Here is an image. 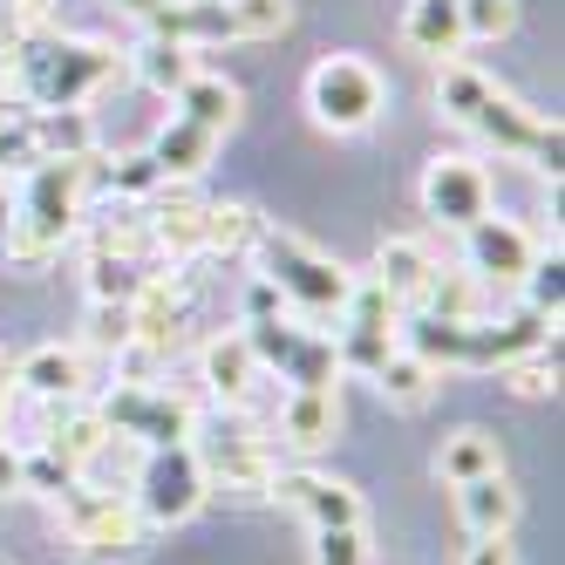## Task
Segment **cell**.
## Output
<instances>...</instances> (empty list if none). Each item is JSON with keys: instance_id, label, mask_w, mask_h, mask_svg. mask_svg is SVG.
<instances>
[{"instance_id": "obj_1", "label": "cell", "mask_w": 565, "mask_h": 565, "mask_svg": "<svg viewBox=\"0 0 565 565\" xmlns=\"http://www.w3.org/2000/svg\"><path fill=\"white\" fill-rule=\"evenodd\" d=\"M116 75H124V55L83 42V34H28V42L0 49V96L21 109H89Z\"/></svg>"}, {"instance_id": "obj_2", "label": "cell", "mask_w": 565, "mask_h": 565, "mask_svg": "<svg viewBox=\"0 0 565 565\" xmlns=\"http://www.w3.org/2000/svg\"><path fill=\"white\" fill-rule=\"evenodd\" d=\"M96 178V157H42L14 178V218H8V246L14 259H55L75 225H83V198Z\"/></svg>"}, {"instance_id": "obj_3", "label": "cell", "mask_w": 565, "mask_h": 565, "mask_svg": "<svg viewBox=\"0 0 565 565\" xmlns=\"http://www.w3.org/2000/svg\"><path fill=\"white\" fill-rule=\"evenodd\" d=\"M253 273L266 279L279 300H287V313L313 320V328H320V320H334L341 300H348V287H354V273L341 259H328L313 238L279 232V225H259V238H253Z\"/></svg>"}, {"instance_id": "obj_4", "label": "cell", "mask_w": 565, "mask_h": 565, "mask_svg": "<svg viewBox=\"0 0 565 565\" xmlns=\"http://www.w3.org/2000/svg\"><path fill=\"white\" fill-rule=\"evenodd\" d=\"M294 28V0H164L143 34H171L184 49H218V42H273Z\"/></svg>"}, {"instance_id": "obj_5", "label": "cell", "mask_w": 565, "mask_h": 565, "mask_svg": "<svg viewBox=\"0 0 565 565\" xmlns=\"http://www.w3.org/2000/svg\"><path fill=\"white\" fill-rule=\"evenodd\" d=\"M382 109H388V83H382L375 62H361V55H328V62L307 68V116H313L320 130L361 137L369 124H382Z\"/></svg>"}, {"instance_id": "obj_6", "label": "cell", "mask_w": 565, "mask_h": 565, "mask_svg": "<svg viewBox=\"0 0 565 565\" xmlns=\"http://www.w3.org/2000/svg\"><path fill=\"white\" fill-rule=\"evenodd\" d=\"M246 341L259 354V369L279 382H294V388H341V361H334V334H320L313 320L300 313H266V320H246Z\"/></svg>"}, {"instance_id": "obj_7", "label": "cell", "mask_w": 565, "mask_h": 565, "mask_svg": "<svg viewBox=\"0 0 565 565\" xmlns=\"http://www.w3.org/2000/svg\"><path fill=\"white\" fill-rule=\"evenodd\" d=\"M116 443H143V450H164V443H198V409L184 395L157 388V382H116V395L96 402Z\"/></svg>"}, {"instance_id": "obj_8", "label": "cell", "mask_w": 565, "mask_h": 565, "mask_svg": "<svg viewBox=\"0 0 565 565\" xmlns=\"http://www.w3.org/2000/svg\"><path fill=\"white\" fill-rule=\"evenodd\" d=\"M212 498V483H205V463H198V443H164V450H143L137 463V518L143 524H184L198 518V504Z\"/></svg>"}, {"instance_id": "obj_9", "label": "cell", "mask_w": 565, "mask_h": 565, "mask_svg": "<svg viewBox=\"0 0 565 565\" xmlns=\"http://www.w3.org/2000/svg\"><path fill=\"white\" fill-rule=\"evenodd\" d=\"M463 130H477L498 157H532L539 171H558V124H552L545 109L518 103L511 89H498V83H491V96L477 103V116H470Z\"/></svg>"}, {"instance_id": "obj_10", "label": "cell", "mask_w": 565, "mask_h": 565, "mask_svg": "<svg viewBox=\"0 0 565 565\" xmlns=\"http://www.w3.org/2000/svg\"><path fill=\"white\" fill-rule=\"evenodd\" d=\"M62 511H68V532L75 545H83L89 558H124L137 539H143V518L130 498H116V491H89L83 477L62 491Z\"/></svg>"}, {"instance_id": "obj_11", "label": "cell", "mask_w": 565, "mask_h": 565, "mask_svg": "<svg viewBox=\"0 0 565 565\" xmlns=\"http://www.w3.org/2000/svg\"><path fill=\"white\" fill-rule=\"evenodd\" d=\"M416 198H423V212H429L436 225L463 232V225H477L483 212H491V171H483L477 157H457V150H450V157H429Z\"/></svg>"}, {"instance_id": "obj_12", "label": "cell", "mask_w": 565, "mask_h": 565, "mask_svg": "<svg viewBox=\"0 0 565 565\" xmlns=\"http://www.w3.org/2000/svg\"><path fill=\"white\" fill-rule=\"evenodd\" d=\"M539 259V246H532V232H524L518 218H491L483 212L477 225H463V273H477L483 287H518L524 279V266Z\"/></svg>"}, {"instance_id": "obj_13", "label": "cell", "mask_w": 565, "mask_h": 565, "mask_svg": "<svg viewBox=\"0 0 565 565\" xmlns=\"http://www.w3.org/2000/svg\"><path fill=\"white\" fill-rule=\"evenodd\" d=\"M266 498L300 511L313 532H328V524H361V491L341 483V477H320V470H273Z\"/></svg>"}, {"instance_id": "obj_14", "label": "cell", "mask_w": 565, "mask_h": 565, "mask_svg": "<svg viewBox=\"0 0 565 565\" xmlns=\"http://www.w3.org/2000/svg\"><path fill=\"white\" fill-rule=\"evenodd\" d=\"M198 375H205V388L225 402V409H246L253 388L266 382V369H259L246 328H238V334H212L205 348H198Z\"/></svg>"}, {"instance_id": "obj_15", "label": "cell", "mask_w": 565, "mask_h": 565, "mask_svg": "<svg viewBox=\"0 0 565 565\" xmlns=\"http://www.w3.org/2000/svg\"><path fill=\"white\" fill-rule=\"evenodd\" d=\"M436 253L423 246V238H409V232H395V238H382V246H375V287L395 300V307H423L429 300V287H436Z\"/></svg>"}, {"instance_id": "obj_16", "label": "cell", "mask_w": 565, "mask_h": 565, "mask_svg": "<svg viewBox=\"0 0 565 565\" xmlns=\"http://www.w3.org/2000/svg\"><path fill=\"white\" fill-rule=\"evenodd\" d=\"M14 388H21V395H34V402H62V409H68V402H83V395H89V361H83V348L49 341V348L21 354Z\"/></svg>"}, {"instance_id": "obj_17", "label": "cell", "mask_w": 565, "mask_h": 565, "mask_svg": "<svg viewBox=\"0 0 565 565\" xmlns=\"http://www.w3.org/2000/svg\"><path fill=\"white\" fill-rule=\"evenodd\" d=\"M178 109L171 116H184V124H198V130H212L218 143L232 137V124H238V109H246V89L232 83V75H212V68H198L191 83L171 96Z\"/></svg>"}, {"instance_id": "obj_18", "label": "cell", "mask_w": 565, "mask_h": 565, "mask_svg": "<svg viewBox=\"0 0 565 565\" xmlns=\"http://www.w3.org/2000/svg\"><path fill=\"white\" fill-rule=\"evenodd\" d=\"M341 429V388H287L279 395V443L294 450H320Z\"/></svg>"}, {"instance_id": "obj_19", "label": "cell", "mask_w": 565, "mask_h": 565, "mask_svg": "<svg viewBox=\"0 0 565 565\" xmlns=\"http://www.w3.org/2000/svg\"><path fill=\"white\" fill-rule=\"evenodd\" d=\"M402 49L409 55H429V62H450L463 49V14L457 0H409L402 8Z\"/></svg>"}, {"instance_id": "obj_20", "label": "cell", "mask_w": 565, "mask_h": 565, "mask_svg": "<svg viewBox=\"0 0 565 565\" xmlns=\"http://www.w3.org/2000/svg\"><path fill=\"white\" fill-rule=\"evenodd\" d=\"M124 68L137 75V83L150 89V96H178L191 75H198V49H184V42H171V34H143V42L124 55Z\"/></svg>"}, {"instance_id": "obj_21", "label": "cell", "mask_w": 565, "mask_h": 565, "mask_svg": "<svg viewBox=\"0 0 565 565\" xmlns=\"http://www.w3.org/2000/svg\"><path fill=\"white\" fill-rule=\"evenodd\" d=\"M212 157H218V137H212V130H198V124H184V116H171V124L157 130V143H150V164L164 171V184L205 178Z\"/></svg>"}, {"instance_id": "obj_22", "label": "cell", "mask_w": 565, "mask_h": 565, "mask_svg": "<svg viewBox=\"0 0 565 565\" xmlns=\"http://www.w3.org/2000/svg\"><path fill=\"white\" fill-rule=\"evenodd\" d=\"M457 518H463V532H470V539L511 532V524H518V491L504 483V470H491V477H470V483H457Z\"/></svg>"}, {"instance_id": "obj_23", "label": "cell", "mask_w": 565, "mask_h": 565, "mask_svg": "<svg viewBox=\"0 0 565 565\" xmlns=\"http://www.w3.org/2000/svg\"><path fill=\"white\" fill-rule=\"evenodd\" d=\"M205 463V483H225V491H266L273 483V457L259 436H225L218 450H198Z\"/></svg>"}, {"instance_id": "obj_24", "label": "cell", "mask_w": 565, "mask_h": 565, "mask_svg": "<svg viewBox=\"0 0 565 565\" xmlns=\"http://www.w3.org/2000/svg\"><path fill=\"white\" fill-rule=\"evenodd\" d=\"M369 382L382 388V402H395V409H423V402L436 395V382H443V369H429V361H423L416 348H402V341H395Z\"/></svg>"}, {"instance_id": "obj_25", "label": "cell", "mask_w": 565, "mask_h": 565, "mask_svg": "<svg viewBox=\"0 0 565 565\" xmlns=\"http://www.w3.org/2000/svg\"><path fill=\"white\" fill-rule=\"evenodd\" d=\"M150 253H164L171 266L205 253V205L171 198V205H150Z\"/></svg>"}, {"instance_id": "obj_26", "label": "cell", "mask_w": 565, "mask_h": 565, "mask_svg": "<svg viewBox=\"0 0 565 565\" xmlns=\"http://www.w3.org/2000/svg\"><path fill=\"white\" fill-rule=\"evenodd\" d=\"M34 157H96V124L89 109H21Z\"/></svg>"}, {"instance_id": "obj_27", "label": "cell", "mask_w": 565, "mask_h": 565, "mask_svg": "<svg viewBox=\"0 0 565 565\" xmlns=\"http://www.w3.org/2000/svg\"><path fill=\"white\" fill-rule=\"evenodd\" d=\"M491 470H504V457H498V436L491 429H450V436H443V450H436V477L443 483H450V491H457V483H470V477H491Z\"/></svg>"}, {"instance_id": "obj_28", "label": "cell", "mask_w": 565, "mask_h": 565, "mask_svg": "<svg viewBox=\"0 0 565 565\" xmlns=\"http://www.w3.org/2000/svg\"><path fill=\"white\" fill-rule=\"evenodd\" d=\"M109 443H116V436H109L103 409H68V416H62V423L49 429V450H55V457H62V463L75 470V477H83V470H89V463H96V457L109 450Z\"/></svg>"}, {"instance_id": "obj_29", "label": "cell", "mask_w": 565, "mask_h": 565, "mask_svg": "<svg viewBox=\"0 0 565 565\" xmlns=\"http://www.w3.org/2000/svg\"><path fill=\"white\" fill-rule=\"evenodd\" d=\"M483 96H491V75H483L477 62H463V55L436 62V116H450V124H470Z\"/></svg>"}, {"instance_id": "obj_30", "label": "cell", "mask_w": 565, "mask_h": 565, "mask_svg": "<svg viewBox=\"0 0 565 565\" xmlns=\"http://www.w3.org/2000/svg\"><path fill=\"white\" fill-rule=\"evenodd\" d=\"M259 238V212L225 198V205H205V253H253Z\"/></svg>"}, {"instance_id": "obj_31", "label": "cell", "mask_w": 565, "mask_h": 565, "mask_svg": "<svg viewBox=\"0 0 565 565\" xmlns=\"http://www.w3.org/2000/svg\"><path fill=\"white\" fill-rule=\"evenodd\" d=\"M103 184H109L116 198H130V205H150V198L164 191V171L150 164V150H130V157H116V164L103 171Z\"/></svg>"}, {"instance_id": "obj_32", "label": "cell", "mask_w": 565, "mask_h": 565, "mask_svg": "<svg viewBox=\"0 0 565 565\" xmlns=\"http://www.w3.org/2000/svg\"><path fill=\"white\" fill-rule=\"evenodd\" d=\"M137 287H143L137 259H116V253L89 246V300H137Z\"/></svg>"}, {"instance_id": "obj_33", "label": "cell", "mask_w": 565, "mask_h": 565, "mask_svg": "<svg viewBox=\"0 0 565 565\" xmlns=\"http://www.w3.org/2000/svg\"><path fill=\"white\" fill-rule=\"evenodd\" d=\"M83 348H96V354H124V348H130V300H89Z\"/></svg>"}, {"instance_id": "obj_34", "label": "cell", "mask_w": 565, "mask_h": 565, "mask_svg": "<svg viewBox=\"0 0 565 565\" xmlns=\"http://www.w3.org/2000/svg\"><path fill=\"white\" fill-rule=\"evenodd\" d=\"M565 266H558V246L545 253V259H532V266H524V279H518V287H524V307H532V313H545V320H558V307H565V279H558Z\"/></svg>"}, {"instance_id": "obj_35", "label": "cell", "mask_w": 565, "mask_h": 565, "mask_svg": "<svg viewBox=\"0 0 565 565\" xmlns=\"http://www.w3.org/2000/svg\"><path fill=\"white\" fill-rule=\"evenodd\" d=\"M463 14V42H504L518 28V0H457Z\"/></svg>"}, {"instance_id": "obj_36", "label": "cell", "mask_w": 565, "mask_h": 565, "mask_svg": "<svg viewBox=\"0 0 565 565\" xmlns=\"http://www.w3.org/2000/svg\"><path fill=\"white\" fill-rule=\"evenodd\" d=\"M504 382H511L518 395H552V388H558V341L518 354V361H504Z\"/></svg>"}, {"instance_id": "obj_37", "label": "cell", "mask_w": 565, "mask_h": 565, "mask_svg": "<svg viewBox=\"0 0 565 565\" xmlns=\"http://www.w3.org/2000/svg\"><path fill=\"white\" fill-rule=\"evenodd\" d=\"M75 483V470L49 450V443H34V450H21V491H42V498H62Z\"/></svg>"}, {"instance_id": "obj_38", "label": "cell", "mask_w": 565, "mask_h": 565, "mask_svg": "<svg viewBox=\"0 0 565 565\" xmlns=\"http://www.w3.org/2000/svg\"><path fill=\"white\" fill-rule=\"evenodd\" d=\"M313 565H369V532H361V524H328V532H313Z\"/></svg>"}, {"instance_id": "obj_39", "label": "cell", "mask_w": 565, "mask_h": 565, "mask_svg": "<svg viewBox=\"0 0 565 565\" xmlns=\"http://www.w3.org/2000/svg\"><path fill=\"white\" fill-rule=\"evenodd\" d=\"M463 565H518V545H511V532H491V539H470Z\"/></svg>"}, {"instance_id": "obj_40", "label": "cell", "mask_w": 565, "mask_h": 565, "mask_svg": "<svg viewBox=\"0 0 565 565\" xmlns=\"http://www.w3.org/2000/svg\"><path fill=\"white\" fill-rule=\"evenodd\" d=\"M14 491H21V450L0 436V498H14Z\"/></svg>"}, {"instance_id": "obj_41", "label": "cell", "mask_w": 565, "mask_h": 565, "mask_svg": "<svg viewBox=\"0 0 565 565\" xmlns=\"http://www.w3.org/2000/svg\"><path fill=\"white\" fill-rule=\"evenodd\" d=\"M8 218H14V178H0V238H8Z\"/></svg>"}, {"instance_id": "obj_42", "label": "cell", "mask_w": 565, "mask_h": 565, "mask_svg": "<svg viewBox=\"0 0 565 565\" xmlns=\"http://www.w3.org/2000/svg\"><path fill=\"white\" fill-rule=\"evenodd\" d=\"M116 8H124V14H137V21H150L157 8H164V0H116Z\"/></svg>"}, {"instance_id": "obj_43", "label": "cell", "mask_w": 565, "mask_h": 565, "mask_svg": "<svg viewBox=\"0 0 565 565\" xmlns=\"http://www.w3.org/2000/svg\"><path fill=\"white\" fill-rule=\"evenodd\" d=\"M8 395H14V375L0 369V423H8Z\"/></svg>"}, {"instance_id": "obj_44", "label": "cell", "mask_w": 565, "mask_h": 565, "mask_svg": "<svg viewBox=\"0 0 565 565\" xmlns=\"http://www.w3.org/2000/svg\"><path fill=\"white\" fill-rule=\"evenodd\" d=\"M0 8H14V0H0Z\"/></svg>"}, {"instance_id": "obj_45", "label": "cell", "mask_w": 565, "mask_h": 565, "mask_svg": "<svg viewBox=\"0 0 565 565\" xmlns=\"http://www.w3.org/2000/svg\"><path fill=\"white\" fill-rule=\"evenodd\" d=\"M0 49H8V42H0Z\"/></svg>"}]
</instances>
